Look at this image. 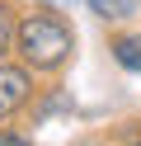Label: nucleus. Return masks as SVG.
<instances>
[{
  "label": "nucleus",
  "mask_w": 141,
  "mask_h": 146,
  "mask_svg": "<svg viewBox=\"0 0 141 146\" xmlns=\"http://www.w3.org/2000/svg\"><path fill=\"white\" fill-rule=\"evenodd\" d=\"M14 52L24 57L28 71H61L66 61L75 57V33L61 14L52 10H28L19 14V29H14Z\"/></svg>",
  "instance_id": "1"
},
{
  "label": "nucleus",
  "mask_w": 141,
  "mask_h": 146,
  "mask_svg": "<svg viewBox=\"0 0 141 146\" xmlns=\"http://www.w3.org/2000/svg\"><path fill=\"white\" fill-rule=\"evenodd\" d=\"M28 99H33L28 66H5L0 61V118H14L19 108H28Z\"/></svg>",
  "instance_id": "2"
},
{
  "label": "nucleus",
  "mask_w": 141,
  "mask_h": 146,
  "mask_svg": "<svg viewBox=\"0 0 141 146\" xmlns=\"http://www.w3.org/2000/svg\"><path fill=\"white\" fill-rule=\"evenodd\" d=\"M89 10L99 14L103 24H118V19H132L141 10V0H89Z\"/></svg>",
  "instance_id": "3"
},
{
  "label": "nucleus",
  "mask_w": 141,
  "mask_h": 146,
  "mask_svg": "<svg viewBox=\"0 0 141 146\" xmlns=\"http://www.w3.org/2000/svg\"><path fill=\"white\" fill-rule=\"evenodd\" d=\"M14 29H19V14H14V5H5V0H0V61L14 52Z\"/></svg>",
  "instance_id": "4"
},
{
  "label": "nucleus",
  "mask_w": 141,
  "mask_h": 146,
  "mask_svg": "<svg viewBox=\"0 0 141 146\" xmlns=\"http://www.w3.org/2000/svg\"><path fill=\"white\" fill-rule=\"evenodd\" d=\"M113 57H118V66L141 71V33H136V38H118V42H113Z\"/></svg>",
  "instance_id": "5"
},
{
  "label": "nucleus",
  "mask_w": 141,
  "mask_h": 146,
  "mask_svg": "<svg viewBox=\"0 0 141 146\" xmlns=\"http://www.w3.org/2000/svg\"><path fill=\"white\" fill-rule=\"evenodd\" d=\"M56 5H71V0H56Z\"/></svg>",
  "instance_id": "6"
}]
</instances>
